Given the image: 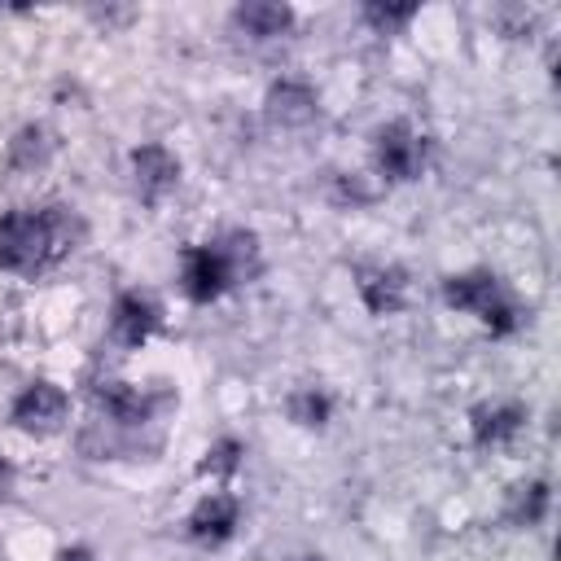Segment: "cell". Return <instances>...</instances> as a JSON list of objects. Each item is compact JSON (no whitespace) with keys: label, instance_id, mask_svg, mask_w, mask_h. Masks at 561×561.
<instances>
[{"label":"cell","instance_id":"6da1fadb","mask_svg":"<svg viewBox=\"0 0 561 561\" xmlns=\"http://www.w3.org/2000/svg\"><path fill=\"white\" fill-rule=\"evenodd\" d=\"M66 254V215L57 210H13L0 219V267L35 272Z\"/></svg>","mask_w":561,"mask_h":561},{"label":"cell","instance_id":"7a4b0ae2","mask_svg":"<svg viewBox=\"0 0 561 561\" xmlns=\"http://www.w3.org/2000/svg\"><path fill=\"white\" fill-rule=\"evenodd\" d=\"M443 298L460 311H473L491 333H513L517 329V302L504 294V285L491 272H465L443 285Z\"/></svg>","mask_w":561,"mask_h":561},{"label":"cell","instance_id":"3957f363","mask_svg":"<svg viewBox=\"0 0 561 561\" xmlns=\"http://www.w3.org/2000/svg\"><path fill=\"white\" fill-rule=\"evenodd\" d=\"M425 167V140L408 123H390L377 131V171L386 180H416Z\"/></svg>","mask_w":561,"mask_h":561},{"label":"cell","instance_id":"277c9868","mask_svg":"<svg viewBox=\"0 0 561 561\" xmlns=\"http://www.w3.org/2000/svg\"><path fill=\"white\" fill-rule=\"evenodd\" d=\"M66 390L53 381H35L13 399V421L26 434H57L66 425Z\"/></svg>","mask_w":561,"mask_h":561},{"label":"cell","instance_id":"5b68a950","mask_svg":"<svg viewBox=\"0 0 561 561\" xmlns=\"http://www.w3.org/2000/svg\"><path fill=\"white\" fill-rule=\"evenodd\" d=\"M232 280H237V276H232V263H228V254H224L219 245H193V250L184 254V294H188L193 302L219 298Z\"/></svg>","mask_w":561,"mask_h":561},{"label":"cell","instance_id":"8992f818","mask_svg":"<svg viewBox=\"0 0 561 561\" xmlns=\"http://www.w3.org/2000/svg\"><path fill=\"white\" fill-rule=\"evenodd\" d=\"M158 324H162V307H158L149 294H140V289L118 294L114 316H110V333H114L123 346H140Z\"/></svg>","mask_w":561,"mask_h":561},{"label":"cell","instance_id":"52a82bcc","mask_svg":"<svg viewBox=\"0 0 561 561\" xmlns=\"http://www.w3.org/2000/svg\"><path fill=\"white\" fill-rule=\"evenodd\" d=\"M131 171H136V188H140L145 202H158L180 180V162H175V153L167 145H140L131 153Z\"/></svg>","mask_w":561,"mask_h":561},{"label":"cell","instance_id":"ba28073f","mask_svg":"<svg viewBox=\"0 0 561 561\" xmlns=\"http://www.w3.org/2000/svg\"><path fill=\"white\" fill-rule=\"evenodd\" d=\"M232 530H237V500L224 495V491L206 495V500L193 508V517H188V535H193L197 543H210V548L224 543Z\"/></svg>","mask_w":561,"mask_h":561},{"label":"cell","instance_id":"9c48e42d","mask_svg":"<svg viewBox=\"0 0 561 561\" xmlns=\"http://www.w3.org/2000/svg\"><path fill=\"white\" fill-rule=\"evenodd\" d=\"M267 114L280 127H302V123L316 118V92L307 83H298V79H280L267 92Z\"/></svg>","mask_w":561,"mask_h":561},{"label":"cell","instance_id":"30bf717a","mask_svg":"<svg viewBox=\"0 0 561 561\" xmlns=\"http://www.w3.org/2000/svg\"><path fill=\"white\" fill-rule=\"evenodd\" d=\"M403 294H408V280L399 267H373L359 276V298L373 316H394L403 307Z\"/></svg>","mask_w":561,"mask_h":561},{"label":"cell","instance_id":"8fae6325","mask_svg":"<svg viewBox=\"0 0 561 561\" xmlns=\"http://www.w3.org/2000/svg\"><path fill=\"white\" fill-rule=\"evenodd\" d=\"M522 421H526V412L517 403H486L473 412V438L482 447H504L522 430Z\"/></svg>","mask_w":561,"mask_h":561},{"label":"cell","instance_id":"7c38bea8","mask_svg":"<svg viewBox=\"0 0 561 561\" xmlns=\"http://www.w3.org/2000/svg\"><path fill=\"white\" fill-rule=\"evenodd\" d=\"M289 22H294V9L289 4H241L237 9V26L250 39H272L280 31H289Z\"/></svg>","mask_w":561,"mask_h":561},{"label":"cell","instance_id":"4fadbf2b","mask_svg":"<svg viewBox=\"0 0 561 561\" xmlns=\"http://www.w3.org/2000/svg\"><path fill=\"white\" fill-rule=\"evenodd\" d=\"M96 399H101V408L110 412V421H118V425H140V421L149 416V399H145L140 390L123 386V381L105 386V390H101Z\"/></svg>","mask_w":561,"mask_h":561},{"label":"cell","instance_id":"5bb4252c","mask_svg":"<svg viewBox=\"0 0 561 561\" xmlns=\"http://www.w3.org/2000/svg\"><path fill=\"white\" fill-rule=\"evenodd\" d=\"M548 500H552L548 482H522V486H513L508 522H517V526H539L543 513H548Z\"/></svg>","mask_w":561,"mask_h":561},{"label":"cell","instance_id":"9a60e30c","mask_svg":"<svg viewBox=\"0 0 561 561\" xmlns=\"http://www.w3.org/2000/svg\"><path fill=\"white\" fill-rule=\"evenodd\" d=\"M48 149H53V145H48V131H44V127H22L9 158H13L18 171H35L39 162H48Z\"/></svg>","mask_w":561,"mask_h":561},{"label":"cell","instance_id":"2e32d148","mask_svg":"<svg viewBox=\"0 0 561 561\" xmlns=\"http://www.w3.org/2000/svg\"><path fill=\"white\" fill-rule=\"evenodd\" d=\"M289 416H294L298 425H324V421H329V399H324L320 390H298V394L289 399Z\"/></svg>","mask_w":561,"mask_h":561},{"label":"cell","instance_id":"e0dca14e","mask_svg":"<svg viewBox=\"0 0 561 561\" xmlns=\"http://www.w3.org/2000/svg\"><path fill=\"white\" fill-rule=\"evenodd\" d=\"M237 460H241V443H237V438H219V443L206 451L202 469H206V473H210V469H215V473H232Z\"/></svg>","mask_w":561,"mask_h":561},{"label":"cell","instance_id":"ac0fdd59","mask_svg":"<svg viewBox=\"0 0 561 561\" xmlns=\"http://www.w3.org/2000/svg\"><path fill=\"white\" fill-rule=\"evenodd\" d=\"M412 13H416L412 4H399V9H390V4H386V9H381V4H368V9H364V18H368L373 26H381V31H390V26H403Z\"/></svg>","mask_w":561,"mask_h":561},{"label":"cell","instance_id":"d6986e66","mask_svg":"<svg viewBox=\"0 0 561 561\" xmlns=\"http://www.w3.org/2000/svg\"><path fill=\"white\" fill-rule=\"evenodd\" d=\"M61 561H96V552L92 548H66Z\"/></svg>","mask_w":561,"mask_h":561},{"label":"cell","instance_id":"ffe728a7","mask_svg":"<svg viewBox=\"0 0 561 561\" xmlns=\"http://www.w3.org/2000/svg\"><path fill=\"white\" fill-rule=\"evenodd\" d=\"M9 491H13V469H9L4 460H0V500H4Z\"/></svg>","mask_w":561,"mask_h":561},{"label":"cell","instance_id":"44dd1931","mask_svg":"<svg viewBox=\"0 0 561 561\" xmlns=\"http://www.w3.org/2000/svg\"><path fill=\"white\" fill-rule=\"evenodd\" d=\"M307 561H320V557H307Z\"/></svg>","mask_w":561,"mask_h":561}]
</instances>
